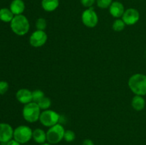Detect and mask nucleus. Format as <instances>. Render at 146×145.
<instances>
[{
    "label": "nucleus",
    "mask_w": 146,
    "mask_h": 145,
    "mask_svg": "<svg viewBox=\"0 0 146 145\" xmlns=\"http://www.w3.org/2000/svg\"><path fill=\"white\" fill-rule=\"evenodd\" d=\"M33 130L27 125H20L14 129L13 139H15L21 144H27L32 139Z\"/></svg>",
    "instance_id": "5"
},
{
    "label": "nucleus",
    "mask_w": 146,
    "mask_h": 145,
    "mask_svg": "<svg viewBox=\"0 0 146 145\" xmlns=\"http://www.w3.org/2000/svg\"><path fill=\"white\" fill-rule=\"evenodd\" d=\"M113 0H96V4L100 9H108L113 3Z\"/></svg>",
    "instance_id": "23"
},
{
    "label": "nucleus",
    "mask_w": 146,
    "mask_h": 145,
    "mask_svg": "<svg viewBox=\"0 0 146 145\" xmlns=\"http://www.w3.org/2000/svg\"><path fill=\"white\" fill-rule=\"evenodd\" d=\"M45 97V94L44 92H43L42 90H35L32 91V99H33V102H39L43 98Z\"/></svg>",
    "instance_id": "20"
},
{
    "label": "nucleus",
    "mask_w": 146,
    "mask_h": 145,
    "mask_svg": "<svg viewBox=\"0 0 146 145\" xmlns=\"http://www.w3.org/2000/svg\"><path fill=\"white\" fill-rule=\"evenodd\" d=\"M9 83L6 81H0V95H4L8 91Z\"/></svg>",
    "instance_id": "24"
},
{
    "label": "nucleus",
    "mask_w": 146,
    "mask_h": 145,
    "mask_svg": "<svg viewBox=\"0 0 146 145\" xmlns=\"http://www.w3.org/2000/svg\"><path fill=\"white\" fill-rule=\"evenodd\" d=\"M125 25L133 26L138 22L140 19V13L136 9L129 8L125 10V12L121 17Z\"/></svg>",
    "instance_id": "9"
},
{
    "label": "nucleus",
    "mask_w": 146,
    "mask_h": 145,
    "mask_svg": "<svg viewBox=\"0 0 146 145\" xmlns=\"http://www.w3.org/2000/svg\"><path fill=\"white\" fill-rule=\"evenodd\" d=\"M14 129L8 123H0V142L6 144L13 139Z\"/></svg>",
    "instance_id": "10"
},
{
    "label": "nucleus",
    "mask_w": 146,
    "mask_h": 145,
    "mask_svg": "<svg viewBox=\"0 0 146 145\" xmlns=\"http://www.w3.org/2000/svg\"><path fill=\"white\" fill-rule=\"evenodd\" d=\"M6 145H21V144L17 142V141H16L14 139H12L9 141L7 143H6Z\"/></svg>",
    "instance_id": "27"
},
{
    "label": "nucleus",
    "mask_w": 146,
    "mask_h": 145,
    "mask_svg": "<svg viewBox=\"0 0 146 145\" xmlns=\"http://www.w3.org/2000/svg\"><path fill=\"white\" fill-rule=\"evenodd\" d=\"M36 28V30H40V31H44L47 27L46 20L44 18H38L36 21L35 23Z\"/></svg>",
    "instance_id": "21"
},
{
    "label": "nucleus",
    "mask_w": 146,
    "mask_h": 145,
    "mask_svg": "<svg viewBox=\"0 0 146 145\" xmlns=\"http://www.w3.org/2000/svg\"><path fill=\"white\" fill-rule=\"evenodd\" d=\"M76 139V134L74 131L70 130H65V133H64V139L66 142H72L75 140Z\"/></svg>",
    "instance_id": "22"
},
{
    "label": "nucleus",
    "mask_w": 146,
    "mask_h": 145,
    "mask_svg": "<svg viewBox=\"0 0 146 145\" xmlns=\"http://www.w3.org/2000/svg\"><path fill=\"white\" fill-rule=\"evenodd\" d=\"M32 139H34L36 143L38 144H42L47 142L46 139V132L42 129L36 128L34 130H33Z\"/></svg>",
    "instance_id": "14"
},
{
    "label": "nucleus",
    "mask_w": 146,
    "mask_h": 145,
    "mask_svg": "<svg viewBox=\"0 0 146 145\" xmlns=\"http://www.w3.org/2000/svg\"><path fill=\"white\" fill-rule=\"evenodd\" d=\"M109 13L113 17L120 18L122 17L123 14L125 12V7L121 2L118 1H114L110 6Z\"/></svg>",
    "instance_id": "12"
},
{
    "label": "nucleus",
    "mask_w": 146,
    "mask_h": 145,
    "mask_svg": "<svg viewBox=\"0 0 146 145\" xmlns=\"http://www.w3.org/2000/svg\"><path fill=\"white\" fill-rule=\"evenodd\" d=\"M16 98L20 103L24 104V105L33 102L32 91L27 88L19 89L16 93Z\"/></svg>",
    "instance_id": "11"
},
{
    "label": "nucleus",
    "mask_w": 146,
    "mask_h": 145,
    "mask_svg": "<svg viewBox=\"0 0 146 145\" xmlns=\"http://www.w3.org/2000/svg\"><path fill=\"white\" fill-rule=\"evenodd\" d=\"M125 26L126 25L122 20V18H116L113 23L112 28L113 31H116V32H120V31H122L123 30H124Z\"/></svg>",
    "instance_id": "18"
},
{
    "label": "nucleus",
    "mask_w": 146,
    "mask_h": 145,
    "mask_svg": "<svg viewBox=\"0 0 146 145\" xmlns=\"http://www.w3.org/2000/svg\"><path fill=\"white\" fill-rule=\"evenodd\" d=\"M65 129L62 125L58 123L48 128L46 132L47 142L51 144H56L64 139Z\"/></svg>",
    "instance_id": "4"
},
{
    "label": "nucleus",
    "mask_w": 146,
    "mask_h": 145,
    "mask_svg": "<svg viewBox=\"0 0 146 145\" xmlns=\"http://www.w3.org/2000/svg\"><path fill=\"white\" fill-rule=\"evenodd\" d=\"M81 21L88 28H94L98 23V16L92 7L88 8L83 11L81 14Z\"/></svg>",
    "instance_id": "7"
},
{
    "label": "nucleus",
    "mask_w": 146,
    "mask_h": 145,
    "mask_svg": "<svg viewBox=\"0 0 146 145\" xmlns=\"http://www.w3.org/2000/svg\"><path fill=\"white\" fill-rule=\"evenodd\" d=\"M41 110L38 104L34 102L24 105L22 109V115L24 119L29 123H34L39 120Z\"/></svg>",
    "instance_id": "3"
},
{
    "label": "nucleus",
    "mask_w": 146,
    "mask_h": 145,
    "mask_svg": "<svg viewBox=\"0 0 146 145\" xmlns=\"http://www.w3.org/2000/svg\"><path fill=\"white\" fill-rule=\"evenodd\" d=\"M128 85L135 95H146V75L143 73L134 74L128 79Z\"/></svg>",
    "instance_id": "1"
},
{
    "label": "nucleus",
    "mask_w": 146,
    "mask_h": 145,
    "mask_svg": "<svg viewBox=\"0 0 146 145\" xmlns=\"http://www.w3.org/2000/svg\"><path fill=\"white\" fill-rule=\"evenodd\" d=\"M60 118L61 117L58 112L48 109L46 110H43L41 112L39 122L43 126L49 128L58 124L59 122Z\"/></svg>",
    "instance_id": "6"
},
{
    "label": "nucleus",
    "mask_w": 146,
    "mask_h": 145,
    "mask_svg": "<svg viewBox=\"0 0 146 145\" xmlns=\"http://www.w3.org/2000/svg\"><path fill=\"white\" fill-rule=\"evenodd\" d=\"M82 145H95V144L91 139H86L83 141Z\"/></svg>",
    "instance_id": "26"
},
{
    "label": "nucleus",
    "mask_w": 146,
    "mask_h": 145,
    "mask_svg": "<svg viewBox=\"0 0 146 145\" xmlns=\"http://www.w3.org/2000/svg\"><path fill=\"white\" fill-rule=\"evenodd\" d=\"M14 17L10 9L2 8L0 9V20L4 23H10Z\"/></svg>",
    "instance_id": "17"
},
{
    "label": "nucleus",
    "mask_w": 146,
    "mask_h": 145,
    "mask_svg": "<svg viewBox=\"0 0 146 145\" xmlns=\"http://www.w3.org/2000/svg\"><path fill=\"white\" fill-rule=\"evenodd\" d=\"M145 100L143 96L135 95L131 100V106L135 111H142L145 107Z\"/></svg>",
    "instance_id": "15"
},
{
    "label": "nucleus",
    "mask_w": 146,
    "mask_h": 145,
    "mask_svg": "<svg viewBox=\"0 0 146 145\" xmlns=\"http://www.w3.org/2000/svg\"><path fill=\"white\" fill-rule=\"evenodd\" d=\"M81 1V4L84 6L86 8H91L93 7L95 2L96 1V0H80Z\"/></svg>",
    "instance_id": "25"
},
{
    "label": "nucleus",
    "mask_w": 146,
    "mask_h": 145,
    "mask_svg": "<svg viewBox=\"0 0 146 145\" xmlns=\"http://www.w3.org/2000/svg\"><path fill=\"white\" fill-rule=\"evenodd\" d=\"M25 7V3L23 0H13L9 6L10 10L14 16L22 14Z\"/></svg>",
    "instance_id": "13"
},
{
    "label": "nucleus",
    "mask_w": 146,
    "mask_h": 145,
    "mask_svg": "<svg viewBox=\"0 0 146 145\" xmlns=\"http://www.w3.org/2000/svg\"><path fill=\"white\" fill-rule=\"evenodd\" d=\"M59 6V0H41V7L47 12H52L56 10Z\"/></svg>",
    "instance_id": "16"
},
{
    "label": "nucleus",
    "mask_w": 146,
    "mask_h": 145,
    "mask_svg": "<svg viewBox=\"0 0 146 145\" xmlns=\"http://www.w3.org/2000/svg\"><path fill=\"white\" fill-rule=\"evenodd\" d=\"M37 104H38L40 109H42V110H46V109H49V107H51V101L50 98L45 96L44 98H43L39 102H37Z\"/></svg>",
    "instance_id": "19"
},
{
    "label": "nucleus",
    "mask_w": 146,
    "mask_h": 145,
    "mask_svg": "<svg viewBox=\"0 0 146 145\" xmlns=\"http://www.w3.org/2000/svg\"><path fill=\"white\" fill-rule=\"evenodd\" d=\"M11 29L16 35L22 36L26 35L30 29V24L28 18L23 14L14 16L10 22Z\"/></svg>",
    "instance_id": "2"
},
{
    "label": "nucleus",
    "mask_w": 146,
    "mask_h": 145,
    "mask_svg": "<svg viewBox=\"0 0 146 145\" xmlns=\"http://www.w3.org/2000/svg\"><path fill=\"white\" fill-rule=\"evenodd\" d=\"M40 145H52V144L48 143V142H46V143H44V144H40Z\"/></svg>",
    "instance_id": "28"
},
{
    "label": "nucleus",
    "mask_w": 146,
    "mask_h": 145,
    "mask_svg": "<svg viewBox=\"0 0 146 145\" xmlns=\"http://www.w3.org/2000/svg\"><path fill=\"white\" fill-rule=\"evenodd\" d=\"M48 40V36L44 31L36 30L29 37L30 45L34 48H39L45 45Z\"/></svg>",
    "instance_id": "8"
}]
</instances>
